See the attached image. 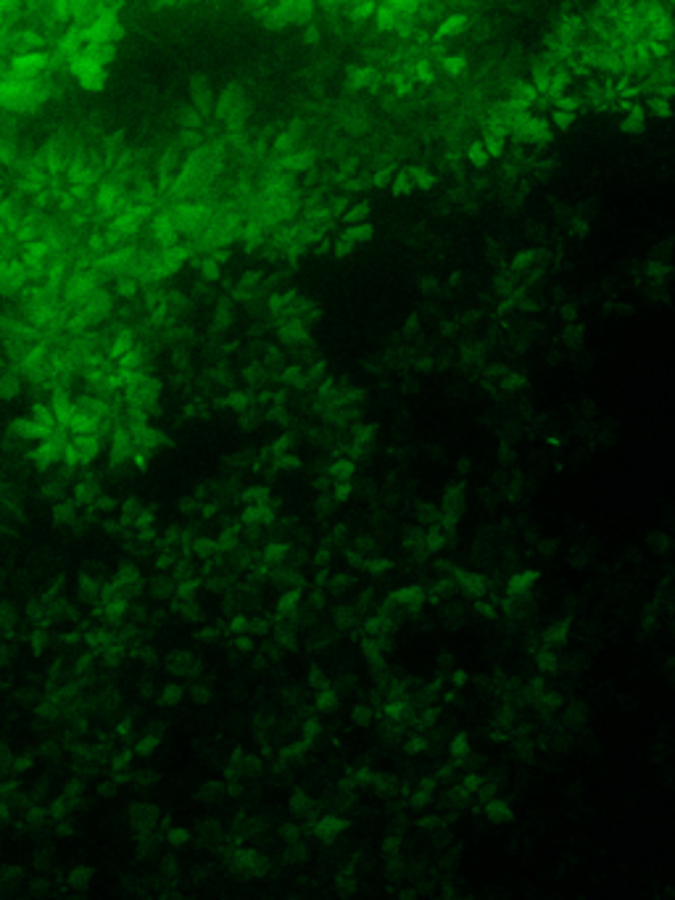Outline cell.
<instances>
[{
  "label": "cell",
  "instance_id": "cell-1",
  "mask_svg": "<svg viewBox=\"0 0 675 900\" xmlns=\"http://www.w3.org/2000/svg\"><path fill=\"white\" fill-rule=\"evenodd\" d=\"M647 127H649L647 112H644L638 103L628 106V109H625V119H622V130L638 132V135H641V132H647Z\"/></svg>",
  "mask_w": 675,
  "mask_h": 900
},
{
  "label": "cell",
  "instance_id": "cell-2",
  "mask_svg": "<svg viewBox=\"0 0 675 900\" xmlns=\"http://www.w3.org/2000/svg\"><path fill=\"white\" fill-rule=\"evenodd\" d=\"M464 27H467V16H464V13H454V16H449V19H446L441 27H438V38H441V40H451L454 35H459Z\"/></svg>",
  "mask_w": 675,
  "mask_h": 900
},
{
  "label": "cell",
  "instance_id": "cell-3",
  "mask_svg": "<svg viewBox=\"0 0 675 900\" xmlns=\"http://www.w3.org/2000/svg\"><path fill=\"white\" fill-rule=\"evenodd\" d=\"M538 95H541L538 87H520L517 93L512 95V106H515V109H527L530 103L536 101Z\"/></svg>",
  "mask_w": 675,
  "mask_h": 900
},
{
  "label": "cell",
  "instance_id": "cell-4",
  "mask_svg": "<svg viewBox=\"0 0 675 900\" xmlns=\"http://www.w3.org/2000/svg\"><path fill=\"white\" fill-rule=\"evenodd\" d=\"M467 156H470V161L475 164V167L483 169L485 164H488L490 153H488V148H485V143H475V146L467 151Z\"/></svg>",
  "mask_w": 675,
  "mask_h": 900
},
{
  "label": "cell",
  "instance_id": "cell-5",
  "mask_svg": "<svg viewBox=\"0 0 675 900\" xmlns=\"http://www.w3.org/2000/svg\"><path fill=\"white\" fill-rule=\"evenodd\" d=\"M504 140H507V130H493L488 138L483 140V143H485V148H488L490 153H501V148H504Z\"/></svg>",
  "mask_w": 675,
  "mask_h": 900
},
{
  "label": "cell",
  "instance_id": "cell-6",
  "mask_svg": "<svg viewBox=\"0 0 675 900\" xmlns=\"http://www.w3.org/2000/svg\"><path fill=\"white\" fill-rule=\"evenodd\" d=\"M464 66H467V61H464V56H449L444 61V69H446V75H451V77H459L464 72Z\"/></svg>",
  "mask_w": 675,
  "mask_h": 900
},
{
  "label": "cell",
  "instance_id": "cell-7",
  "mask_svg": "<svg viewBox=\"0 0 675 900\" xmlns=\"http://www.w3.org/2000/svg\"><path fill=\"white\" fill-rule=\"evenodd\" d=\"M665 275H667V264H665V261H649V267H647V278L649 280L659 283V280H665Z\"/></svg>",
  "mask_w": 675,
  "mask_h": 900
},
{
  "label": "cell",
  "instance_id": "cell-8",
  "mask_svg": "<svg viewBox=\"0 0 675 900\" xmlns=\"http://www.w3.org/2000/svg\"><path fill=\"white\" fill-rule=\"evenodd\" d=\"M533 261H536V251L527 249V251H520L517 256L512 259V267H515V269H525V267H530Z\"/></svg>",
  "mask_w": 675,
  "mask_h": 900
}]
</instances>
